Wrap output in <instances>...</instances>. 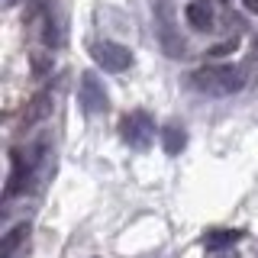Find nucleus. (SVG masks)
<instances>
[{"instance_id": "nucleus-1", "label": "nucleus", "mask_w": 258, "mask_h": 258, "mask_svg": "<svg viewBox=\"0 0 258 258\" xmlns=\"http://www.w3.org/2000/svg\"><path fill=\"white\" fill-rule=\"evenodd\" d=\"M190 84L207 97H232L245 87V71L239 64H207L190 75Z\"/></svg>"}, {"instance_id": "nucleus-2", "label": "nucleus", "mask_w": 258, "mask_h": 258, "mask_svg": "<svg viewBox=\"0 0 258 258\" xmlns=\"http://www.w3.org/2000/svg\"><path fill=\"white\" fill-rule=\"evenodd\" d=\"M123 139L133 145V149H149L152 139H155V123L145 110H133L123 116Z\"/></svg>"}, {"instance_id": "nucleus-3", "label": "nucleus", "mask_w": 258, "mask_h": 258, "mask_svg": "<svg viewBox=\"0 0 258 258\" xmlns=\"http://www.w3.org/2000/svg\"><path fill=\"white\" fill-rule=\"evenodd\" d=\"M91 55H94V61L100 64L103 71H126L129 64H133V52H129L126 45H119V42H110V39H103V42H94L91 48Z\"/></svg>"}, {"instance_id": "nucleus-4", "label": "nucleus", "mask_w": 258, "mask_h": 258, "mask_svg": "<svg viewBox=\"0 0 258 258\" xmlns=\"http://www.w3.org/2000/svg\"><path fill=\"white\" fill-rule=\"evenodd\" d=\"M78 97H81V103H84V110H87V113H100V110H107V91H103V84L97 81L94 71H84V75H81Z\"/></svg>"}, {"instance_id": "nucleus-5", "label": "nucleus", "mask_w": 258, "mask_h": 258, "mask_svg": "<svg viewBox=\"0 0 258 258\" xmlns=\"http://www.w3.org/2000/svg\"><path fill=\"white\" fill-rule=\"evenodd\" d=\"M48 110H52V91H39V94L26 103V110H23V129L42 123V119L48 116Z\"/></svg>"}, {"instance_id": "nucleus-6", "label": "nucleus", "mask_w": 258, "mask_h": 258, "mask_svg": "<svg viewBox=\"0 0 258 258\" xmlns=\"http://www.w3.org/2000/svg\"><path fill=\"white\" fill-rule=\"evenodd\" d=\"M184 145H187V129L181 123H168L161 129V149H165V155H181Z\"/></svg>"}, {"instance_id": "nucleus-7", "label": "nucleus", "mask_w": 258, "mask_h": 258, "mask_svg": "<svg viewBox=\"0 0 258 258\" xmlns=\"http://www.w3.org/2000/svg\"><path fill=\"white\" fill-rule=\"evenodd\" d=\"M184 16H187V23L194 29H213V10H210L207 0H194V4H187V10H184Z\"/></svg>"}, {"instance_id": "nucleus-8", "label": "nucleus", "mask_w": 258, "mask_h": 258, "mask_svg": "<svg viewBox=\"0 0 258 258\" xmlns=\"http://www.w3.org/2000/svg\"><path fill=\"white\" fill-rule=\"evenodd\" d=\"M236 239H239L236 229H213V232H207V236H204V245L210 248V252H220V248H229Z\"/></svg>"}, {"instance_id": "nucleus-9", "label": "nucleus", "mask_w": 258, "mask_h": 258, "mask_svg": "<svg viewBox=\"0 0 258 258\" xmlns=\"http://www.w3.org/2000/svg\"><path fill=\"white\" fill-rule=\"evenodd\" d=\"M26 236H29V226L26 223H20L16 229L7 232V239H4V258H16V248L26 242Z\"/></svg>"}, {"instance_id": "nucleus-10", "label": "nucleus", "mask_w": 258, "mask_h": 258, "mask_svg": "<svg viewBox=\"0 0 258 258\" xmlns=\"http://www.w3.org/2000/svg\"><path fill=\"white\" fill-rule=\"evenodd\" d=\"M242 4H245V10H248V13H255V16H258V0H242Z\"/></svg>"}, {"instance_id": "nucleus-11", "label": "nucleus", "mask_w": 258, "mask_h": 258, "mask_svg": "<svg viewBox=\"0 0 258 258\" xmlns=\"http://www.w3.org/2000/svg\"><path fill=\"white\" fill-rule=\"evenodd\" d=\"M213 258H236V252H223V248H220V252H216Z\"/></svg>"}, {"instance_id": "nucleus-12", "label": "nucleus", "mask_w": 258, "mask_h": 258, "mask_svg": "<svg viewBox=\"0 0 258 258\" xmlns=\"http://www.w3.org/2000/svg\"><path fill=\"white\" fill-rule=\"evenodd\" d=\"M255 55H258V36H255Z\"/></svg>"}]
</instances>
